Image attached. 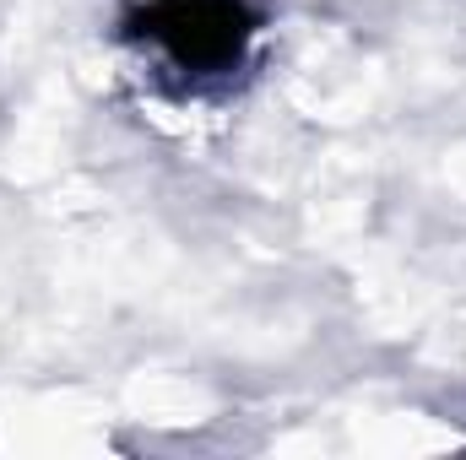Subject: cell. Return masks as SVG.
Masks as SVG:
<instances>
[{"label": "cell", "instance_id": "1", "mask_svg": "<svg viewBox=\"0 0 466 460\" xmlns=\"http://www.w3.org/2000/svg\"><path fill=\"white\" fill-rule=\"evenodd\" d=\"M260 33L249 0H147L130 11V38L163 49L185 76H228Z\"/></svg>", "mask_w": 466, "mask_h": 460}]
</instances>
